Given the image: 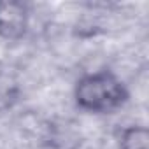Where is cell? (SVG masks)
Wrapping results in <instances>:
<instances>
[{
    "label": "cell",
    "mask_w": 149,
    "mask_h": 149,
    "mask_svg": "<svg viewBox=\"0 0 149 149\" xmlns=\"http://www.w3.org/2000/svg\"><path fill=\"white\" fill-rule=\"evenodd\" d=\"M21 98V86L13 74L0 70V112L11 111Z\"/></svg>",
    "instance_id": "4"
},
{
    "label": "cell",
    "mask_w": 149,
    "mask_h": 149,
    "mask_svg": "<svg viewBox=\"0 0 149 149\" xmlns=\"http://www.w3.org/2000/svg\"><path fill=\"white\" fill-rule=\"evenodd\" d=\"M30 25L28 7L21 2H0V39L19 40L26 35Z\"/></svg>",
    "instance_id": "2"
},
{
    "label": "cell",
    "mask_w": 149,
    "mask_h": 149,
    "mask_svg": "<svg viewBox=\"0 0 149 149\" xmlns=\"http://www.w3.org/2000/svg\"><path fill=\"white\" fill-rule=\"evenodd\" d=\"M76 107L86 114L107 116L121 111L130 100L126 83L111 68L86 72L74 84Z\"/></svg>",
    "instance_id": "1"
},
{
    "label": "cell",
    "mask_w": 149,
    "mask_h": 149,
    "mask_svg": "<svg viewBox=\"0 0 149 149\" xmlns=\"http://www.w3.org/2000/svg\"><path fill=\"white\" fill-rule=\"evenodd\" d=\"M118 149H149V128L142 123H132L118 130Z\"/></svg>",
    "instance_id": "3"
}]
</instances>
